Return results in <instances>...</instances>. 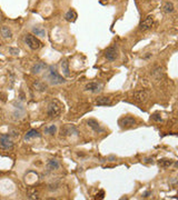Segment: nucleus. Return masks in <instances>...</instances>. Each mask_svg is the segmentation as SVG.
Segmentation results:
<instances>
[{
	"mask_svg": "<svg viewBox=\"0 0 178 200\" xmlns=\"http://www.w3.org/2000/svg\"><path fill=\"white\" fill-rule=\"evenodd\" d=\"M174 163V161L171 160V159H160L158 161V166L160 167V168H163V169H167V168H169V167L171 166Z\"/></svg>",
	"mask_w": 178,
	"mask_h": 200,
	"instance_id": "2eb2a0df",
	"label": "nucleus"
},
{
	"mask_svg": "<svg viewBox=\"0 0 178 200\" xmlns=\"http://www.w3.org/2000/svg\"><path fill=\"white\" fill-rule=\"evenodd\" d=\"M65 18L67 21H70V22H74V21H76L77 19V12L74 10V9H70L68 11L66 12V15H65Z\"/></svg>",
	"mask_w": 178,
	"mask_h": 200,
	"instance_id": "4468645a",
	"label": "nucleus"
},
{
	"mask_svg": "<svg viewBox=\"0 0 178 200\" xmlns=\"http://www.w3.org/2000/svg\"><path fill=\"white\" fill-rule=\"evenodd\" d=\"M56 130H57L56 126L53 125V126H50V127H48V128H46L45 129V132H46V133H49V135H53V133L56 132Z\"/></svg>",
	"mask_w": 178,
	"mask_h": 200,
	"instance_id": "5701e85b",
	"label": "nucleus"
},
{
	"mask_svg": "<svg viewBox=\"0 0 178 200\" xmlns=\"http://www.w3.org/2000/svg\"><path fill=\"white\" fill-rule=\"evenodd\" d=\"M65 133H68V135H72V133H75L76 136H78V131H77V129L74 127V126H68V127H66L64 129Z\"/></svg>",
	"mask_w": 178,
	"mask_h": 200,
	"instance_id": "4be33fe9",
	"label": "nucleus"
},
{
	"mask_svg": "<svg viewBox=\"0 0 178 200\" xmlns=\"http://www.w3.org/2000/svg\"><path fill=\"white\" fill-rule=\"evenodd\" d=\"M149 98V92L147 90H137L133 94V99L137 102H146Z\"/></svg>",
	"mask_w": 178,
	"mask_h": 200,
	"instance_id": "423d86ee",
	"label": "nucleus"
},
{
	"mask_svg": "<svg viewBox=\"0 0 178 200\" xmlns=\"http://www.w3.org/2000/svg\"><path fill=\"white\" fill-rule=\"evenodd\" d=\"M0 20H1V17H0Z\"/></svg>",
	"mask_w": 178,
	"mask_h": 200,
	"instance_id": "cd10ccee",
	"label": "nucleus"
},
{
	"mask_svg": "<svg viewBox=\"0 0 178 200\" xmlns=\"http://www.w3.org/2000/svg\"><path fill=\"white\" fill-rule=\"evenodd\" d=\"M110 102H111V100H110V98H108V97H99V98L96 100V103H97L98 106H107V105H109Z\"/></svg>",
	"mask_w": 178,
	"mask_h": 200,
	"instance_id": "f3484780",
	"label": "nucleus"
},
{
	"mask_svg": "<svg viewBox=\"0 0 178 200\" xmlns=\"http://www.w3.org/2000/svg\"><path fill=\"white\" fill-rule=\"evenodd\" d=\"M152 119L154 121H157V122H159V121H161L163 119H161V117H160V115H158V113H154L152 116Z\"/></svg>",
	"mask_w": 178,
	"mask_h": 200,
	"instance_id": "a878e982",
	"label": "nucleus"
},
{
	"mask_svg": "<svg viewBox=\"0 0 178 200\" xmlns=\"http://www.w3.org/2000/svg\"><path fill=\"white\" fill-rule=\"evenodd\" d=\"M45 79L50 83V85H53V86H56V85H61V83L65 82V79L61 77L57 71H56V69L53 68V66H50L48 70L46 71L45 73Z\"/></svg>",
	"mask_w": 178,
	"mask_h": 200,
	"instance_id": "f257e3e1",
	"label": "nucleus"
},
{
	"mask_svg": "<svg viewBox=\"0 0 178 200\" xmlns=\"http://www.w3.org/2000/svg\"><path fill=\"white\" fill-rule=\"evenodd\" d=\"M14 146V141L8 135H0V148L5 150H11Z\"/></svg>",
	"mask_w": 178,
	"mask_h": 200,
	"instance_id": "39448f33",
	"label": "nucleus"
},
{
	"mask_svg": "<svg viewBox=\"0 0 178 200\" xmlns=\"http://www.w3.org/2000/svg\"><path fill=\"white\" fill-rule=\"evenodd\" d=\"M88 126L90 127L92 130L95 132H98V133H100V132H104L105 131V129L102 128L101 126L99 125V122L97 120H95V119H89V120L87 121Z\"/></svg>",
	"mask_w": 178,
	"mask_h": 200,
	"instance_id": "1a4fd4ad",
	"label": "nucleus"
},
{
	"mask_svg": "<svg viewBox=\"0 0 178 200\" xmlns=\"http://www.w3.org/2000/svg\"><path fill=\"white\" fill-rule=\"evenodd\" d=\"M105 58L108 61H115L118 58V50L115 46H111L109 48H107L105 51Z\"/></svg>",
	"mask_w": 178,
	"mask_h": 200,
	"instance_id": "0eeeda50",
	"label": "nucleus"
},
{
	"mask_svg": "<svg viewBox=\"0 0 178 200\" xmlns=\"http://www.w3.org/2000/svg\"><path fill=\"white\" fill-rule=\"evenodd\" d=\"M152 23H154V17H152V15H149V16H147L141 22H140L139 29L141 31L148 30V29H150V28L152 27Z\"/></svg>",
	"mask_w": 178,
	"mask_h": 200,
	"instance_id": "6e6552de",
	"label": "nucleus"
},
{
	"mask_svg": "<svg viewBox=\"0 0 178 200\" xmlns=\"http://www.w3.org/2000/svg\"><path fill=\"white\" fill-rule=\"evenodd\" d=\"M100 88H101V86H100L98 82H89L86 85L85 90L90 91V92H99V91H100Z\"/></svg>",
	"mask_w": 178,
	"mask_h": 200,
	"instance_id": "9b49d317",
	"label": "nucleus"
},
{
	"mask_svg": "<svg viewBox=\"0 0 178 200\" xmlns=\"http://www.w3.org/2000/svg\"><path fill=\"white\" fill-rule=\"evenodd\" d=\"M61 71L66 77H69L70 76V72H69V64L67 60H64L61 62Z\"/></svg>",
	"mask_w": 178,
	"mask_h": 200,
	"instance_id": "a211bd4d",
	"label": "nucleus"
},
{
	"mask_svg": "<svg viewBox=\"0 0 178 200\" xmlns=\"http://www.w3.org/2000/svg\"><path fill=\"white\" fill-rule=\"evenodd\" d=\"M0 34H1V36H2L5 39H11L12 38L11 30H10L9 27H7V26H2L1 28H0Z\"/></svg>",
	"mask_w": 178,
	"mask_h": 200,
	"instance_id": "ddd939ff",
	"label": "nucleus"
},
{
	"mask_svg": "<svg viewBox=\"0 0 178 200\" xmlns=\"http://www.w3.org/2000/svg\"><path fill=\"white\" fill-rule=\"evenodd\" d=\"M46 67H47V64H46L45 62H37L36 64L32 66L31 72H32V73H36V75H38V73H40V72H42L44 70H45Z\"/></svg>",
	"mask_w": 178,
	"mask_h": 200,
	"instance_id": "9d476101",
	"label": "nucleus"
},
{
	"mask_svg": "<svg viewBox=\"0 0 178 200\" xmlns=\"http://www.w3.org/2000/svg\"><path fill=\"white\" fill-rule=\"evenodd\" d=\"M34 87L37 91H45L46 89H47V85H45V83L41 82V81H36V82L34 83Z\"/></svg>",
	"mask_w": 178,
	"mask_h": 200,
	"instance_id": "412c9836",
	"label": "nucleus"
},
{
	"mask_svg": "<svg viewBox=\"0 0 178 200\" xmlns=\"http://www.w3.org/2000/svg\"><path fill=\"white\" fill-rule=\"evenodd\" d=\"M32 32L36 36H38V37H45L46 34V31L42 27H35V28H32Z\"/></svg>",
	"mask_w": 178,
	"mask_h": 200,
	"instance_id": "6ab92c4d",
	"label": "nucleus"
},
{
	"mask_svg": "<svg viewBox=\"0 0 178 200\" xmlns=\"http://www.w3.org/2000/svg\"><path fill=\"white\" fill-rule=\"evenodd\" d=\"M60 168V163L57 159H50L47 163V169L49 171H53V170H58Z\"/></svg>",
	"mask_w": 178,
	"mask_h": 200,
	"instance_id": "f8f14e48",
	"label": "nucleus"
},
{
	"mask_svg": "<svg viewBox=\"0 0 178 200\" xmlns=\"http://www.w3.org/2000/svg\"><path fill=\"white\" fill-rule=\"evenodd\" d=\"M29 198H31V199H38L39 193L38 191H36V190H34L32 193H29Z\"/></svg>",
	"mask_w": 178,
	"mask_h": 200,
	"instance_id": "b1692460",
	"label": "nucleus"
},
{
	"mask_svg": "<svg viewBox=\"0 0 178 200\" xmlns=\"http://www.w3.org/2000/svg\"><path fill=\"white\" fill-rule=\"evenodd\" d=\"M62 112V103L58 100H53L48 105V108H47V115L49 116L50 118H56L59 117Z\"/></svg>",
	"mask_w": 178,
	"mask_h": 200,
	"instance_id": "f03ea898",
	"label": "nucleus"
},
{
	"mask_svg": "<svg viewBox=\"0 0 178 200\" xmlns=\"http://www.w3.org/2000/svg\"><path fill=\"white\" fill-rule=\"evenodd\" d=\"M40 137V133H39L37 130H35V129H31L29 131L26 133V136H25V140H30L32 138H39Z\"/></svg>",
	"mask_w": 178,
	"mask_h": 200,
	"instance_id": "dca6fc26",
	"label": "nucleus"
},
{
	"mask_svg": "<svg viewBox=\"0 0 178 200\" xmlns=\"http://www.w3.org/2000/svg\"><path fill=\"white\" fill-rule=\"evenodd\" d=\"M163 10L164 12H166V13H170V12L174 11V4H171V2H169V1H167V2H165V4H164Z\"/></svg>",
	"mask_w": 178,
	"mask_h": 200,
	"instance_id": "aec40b11",
	"label": "nucleus"
},
{
	"mask_svg": "<svg viewBox=\"0 0 178 200\" xmlns=\"http://www.w3.org/2000/svg\"><path fill=\"white\" fill-rule=\"evenodd\" d=\"M104 196H105V191H104V190H100V191H99V193H97V195H96V198H97V199H102V198H104Z\"/></svg>",
	"mask_w": 178,
	"mask_h": 200,
	"instance_id": "bb28decb",
	"label": "nucleus"
},
{
	"mask_svg": "<svg viewBox=\"0 0 178 200\" xmlns=\"http://www.w3.org/2000/svg\"><path fill=\"white\" fill-rule=\"evenodd\" d=\"M25 41H26V43L28 45V47L32 50H38L39 48L42 46L41 41L39 40L38 38H36L35 36H32V34H26V37H25Z\"/></svg>",
	"mask_w": 178,
	"mask_h": 200,
	"instance_id": "7ed1b4c3",
	"label": "nucleus"
},
{
	"mask_svg": "<svg viewBox=\"0 0 178 200\" xmlns=\"http://www.w3.org/2000/svg\"><path fill=\"white\" fill-rule=\"evenodd\" d=\"M20 50L18 48H9V53H11L14 56H17V55H19Z\"/></svg>",
	"mask_w": 178,
	"mask_h": 200,
	"instance_id": "393cba45",
	"label": "nucleus"
},
{
	"mask_svg": "<svg viewBox=\"0 0 178 200\" xmlns=\"http://www.w3.org/2000/svg\"><path fill=\"white\" fill-rule=\"evenodd\" d=\"M118 125L122 129L131 128V127H134V126L136 125V119L134 117H131V116H125V117L120 118L118 120Z\"/></svg>",
	"mask_w": 178,
	"mask_h": 200,
	"instance_id": "20e7f679",
	"label": "nucleus"
}]
</instances>
